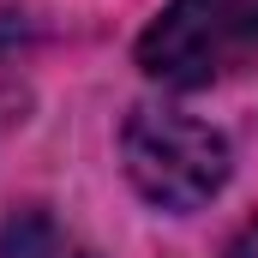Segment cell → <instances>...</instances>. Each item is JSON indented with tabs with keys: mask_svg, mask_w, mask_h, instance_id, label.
<instances>
[{
	"mask_svg": "<svg viewBox=\"0 0 258 258\" xmlns=\"http://www.w3.org/2000/svg\"><path fill=\"white\" fill-rule=\"evenodd\" d=\"M120 156H126V180L162 210H198L228 180V138L174 108H132Z\"/></svg>",
	"mask_w": 258,
	"mask_h": 258,
	"instance_id": "6da1fadb",
	"label": "cell"
},
{
	"mask_svg": "<svg viewBox=\"0 0 258 258\" xmlns=\"http://www.w3.org/2000/svg\"><path fill=\"white\" fill-rule=\"evenodd\" d=\"M246 36H258L252 0H168V12L138 36V66L162 84L198 90L228 72Z\"/></svg>",
	"mask_w": 258,
	"mask_h": 258,
	"instance_id": "7a4b0ae2",
	"label": "cell"
},
{
	"mask_svg": "<svg viewBox=\"0 0 258 258\" xmlns=\"http://www.w3.org/2000/svg\"><path fill=\"white\" fill-rule=\"evenodd\" d=\"M0 258H96V252H84V246L60 240L48 216L24 210V216L6 222V234H0Z\"/></svg>",
	"mask_w": 258,
	"mask_h": 258,
	"instance_id": "3957f363",
	"label": "cell"
},
{
	"mask_svg": "<svg viewBox=\"0 0 258 258\" xmlns=\"http://www.w3.org/2000/svg\"><path fill=\"white\" fill-rule=\"evenodd\" d=\"M228 258H258V222H246V228L228 240Z\"/></svg>",
	"mask_w": 258,
	"mask_h": 258,
	"instance_id": "277c9868",
	"label": "cell"
},
{
	"mask_svg": "<svg viewBox=\"0 0 258 258\" xmlns=\"http://www.w3.org/2000/svg\"><path fill=\"white\" fill-rule=\"evenodd\" d=\"M252 30H258V0H252Z\"/></svg>",
	"mask_w": 258,
	"mask_h": 258,
	"instance_id": "5b68a950",
	"label": "cell"
}]
</instances>
